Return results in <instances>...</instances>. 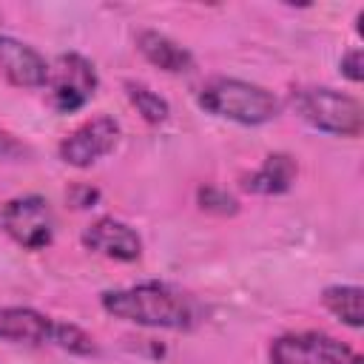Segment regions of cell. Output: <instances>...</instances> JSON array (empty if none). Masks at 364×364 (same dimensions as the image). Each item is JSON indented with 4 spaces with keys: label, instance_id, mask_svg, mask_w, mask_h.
<instances>
[{
    "label": "cell",
    "instance_id": "obj_1",
    "mask_svg": "<svg viewBox=\"0 0 364 364\" xmlns=\"http://www.w3.org/2000/svg\"><path fill=\"white\" fill-rule=\"evenodd\" d=\"M100 304L114 318L154 330H193L205 318L199 299L171 282H139L105 290Z\"/></svg>",
    "mask_w": 364,
    "mask_h": 364
},
{
    "label": "cell",
    "instance_id": "obj_2",
    "mask_svg": "<svg viewBox=\"0 0 364 364\" xmlns=\"http://www.w3.org/2000/svg\"><path fill=\"white\" fill-rule=\"evenodd\" d=\"M196 102L205 114L219 119H230L239 125H264L279 117L282 102L273 91L256 82L233 80V77H213L196 94Z\"/></svg>",
    "mask_w": 364,
    "mask_h": 364
},
{
    "label": "cell",
    "instance_id": "obj_3",
    "mask_svg": "<svg viewBox=\"0 0 364 364\" xmlns=\"http://www.w3.org/2000/svg\"><path fill=\"white\" fill-rule=\"evenodd\" d=\"M293 111L313 125L316 131L333 136H358L364 128V108L355 97L327 88V85H301L290 94Z\"/></svg>",
    "mask_w": 364,
    "mask_h": 364
},
{
    "label": "cell",
    "instance_id": "obj_4",
    "mask_svg": "<svg viewBox=\"0 0 364 364\" xmlns=\"http://www.w3.org/2000/svg\"><path fill=\"white\" fill-rule=\"evenodd\" d=\"M267 358L270 364H361V355L350 344L316 330L273 338Z\"/></svg>",
    "mask_w": 364,
    "mask_h": 364
},
{
    "label": "cell",
    "instance_id": "obj_5",
    "mask_svg": "<svg viewBox=\"0 0 364 364\" xmlns=\"http://www.w3.org/2000/svg\"><path fill=\"white\" fill-rule=\"evenodd\" d=\"M46 85L51 91V105L60 114H74V111L85 108L88 100L97 94L100 77L88 57H82L77 51H65L48 65Z\"/></svg>",
    "mask_w": 364,
    "mask_h": 364
},
{
    "label": "cell",
    "instance_id": "obj_6",
    "mask_svg": "<svg viewBox=\"0 0 364 364\" xmlns=\"http://www.w3.org/2000/svg\"><path fill=\"white\" fill-rule=\"evenodd\" d=\"M0 228L26 250H43L54 239V210L46 196L28 193L9 199L0 208Z\"/></svg>",
    "mask_w": 364,
    "mask_h": 364
},
{
    "label": "cell",
    "instance_id": "obj_7",
    "mask_svg": "<svg viewBox=\"0 0 364 364\" xmlns=\"http://www.w3.org/2000/svg\"><path fill=\"white\" fill-rule=\"evenodd\" d=\"M122 128L114 117L102 114L94 117L88 122H82L80 128H74L63 142H60V159L71 168H91L94 162H100L102 156L114 154V148L119 145Z\"/></svg>",
    "mask_w": 364,
    "mask_h": 364
},
{
    "label": "cell",
    "instance_id": "obj_8",
    "mask_svg": "<svg viewBox=\"0 0 364 364\" xmlns=\"http://www.w3.org/2000/svg\"><path fill=\"white\" fill-rule=\"evenodd\" d=\"M82 245L105 259L114 262H136L142 256V239L139 233L114 216H100L82 230Z\"/></svg>",
    "mask_w": 364,
    "mask_h": 364
},
{
    "label": "cell",
    "instance_id": "obj_9",
    "mask_svg": "<svg viewBox=\"0 0 364 364\" xmlns=\"http://www.w3.org/2000/svg\"><path fill=\"white\" fill-rule=\"evenodd\" d=\"M0 77L17 88H43L48 82V63L34 46L0 34Z\"/></svg>",
    "mask_w": 364,
    "mask_h": 364
},
{
    "label": "cell",
    "instance_id": "obj_10",
    "mask_svg": "<svg viewBox=\"0 0 364 364\" xmlns=\"http://www.w3.org/2000/svg\"><path fill=\"white\" fill-rule=\"evenodd\" d=\"M54 321L34 307H0V341L46 344L51 341Z\"/></svg>",
    "mask_w": 364,
    "mask_h": 364
},
{
    "label": "cell",
    "instance_id": "obj_11",
    "mask_svg": "<svg viewBox=\"0 0 364 364\" xmlns=\"http://www.w3.org/2000/svg\"><path fill=\"white\" fill-rule=\"evenodd\" d=\"M296 173H299L296 159L284 151H276L253 173H247L242 179V188L250 193H259V196H276V193H284L293 188Z\"/></svg>",
    "mask_w": 364,
    "mask_h": 364
},
{
    "label": "cell",
    "instance_id": "obj_12",
    "mask_svg": "<svg viewBox=\"0 0 364 364\" xmlns=\"http://www.w3.org/2000/svg\"><path fill=\"white\" fill-rule=\"evenodd\" d=\"M136 48L151 65H156V68H162L168 74L193 71V54L185 46H179L176 40H171L168 34H162V31H151V28L139 31L136 34Z\"/></svg>",
    "mask_w": 364,
    "mask_h": 364
},
{
    "label": "cell",
    "instance_id": "obj_13",
    "mask_svg": "<svg viewBox=\"0 0 364 364\" xmlns=\"http://www.w3.org/2000/svg\"><path fill=\"white\" fill-rule=\"evenodd\" d=\"M321 304L347 327L361 330L364 324V290L358 284H330L321 293Z\"/></svg>",
    "mask_w": 364,
    "mask_h": 364
},
{
    "label": "cell",
    "instance_id": "obj_14",
    "mask_svg": "<svg viewBox=\"0 0 364 364\" xmlns=\"http://www.w3.org/2000/svg\"><path fill=\"white\" fill-rule=\"evenodd\" d=\"M125 94H128L131 105L136 108V114H139L148 125H159V122H165V119L171 117V105H168V100L159 97L156 91H151L145 82H134V80H128V82H125Z\"/></svg>",
    "mask_w": 364,
    "mask_h": 364
},
{
    "label": "cell",
    "instance_id": "obj_15",
    "mask_svg": "<svg viewBox=\"0 0 364 364\" xmlns=\"http://www.w3.org/2000/svg\"><path fill=\"white\" fill-rule=\"evenodd\" d=\"M51 341H54L57 347L74 353V355H94V353H97L94 338H91L85 330H80L77 324L54 321V327H51Z\"/></svg>",
    "mask_w": 364,
    "mask_h": 364
},
{
    "label": "cell",
    "instance_id": "obj_16",
    "mask_svg": "<svg viewBox=\"0 0 364 364\" xmlns=\"http://www.w3.org/2000/svg\"><path fill=\"white\" fill-rule=\"evenodd\" d=\"M199 208L202 210H210V213H219V216H228V213H236L239 210V202L228 191L199 188Z\"/></svg>",
    "mask_w": 364,
    "mask_h": 364
},
{
    "label": "cell",
    "instance_id": "obj_17",
    "mask_svg": "<svg viewBox=\"0 0 364 364\" xmlns=\"http://www.w3.org/2000/svg\"><path fill=\"white\" fill-rule=\"evenodd\" d=\"M338 71H341V77H347L350 82H361V80H364V51H361V48H350L347 54H341Z\"/></svg>",
    "mask_w": 364,
    "mask_h": 364
},
{
    "label": "cell",
    "instance_id": "obj_18",
    "mask_svg": "<svg viewBox=\"0 0 364 364\" xmlns=\"http://www.w3.org/2000/svg\"><path fill=\"white\" fill-rule=\"evenodd\" d=\"M28 156V148L6 128H0V159H23Z\"/></svg>",
    "mask_w": 364,
    "mask_h": 364
},
{
    "label": "cell",
    "instance_id": "obj_19",
    "mask_svg": "<svg viewBox=\"0 0 364 364\" xmlns=\"http://www.w3.org/2000/svg\"><path fill=\"white\" fill-rule=\"evenodd\" d=\"M68 199H71L74 208H91V205L100 199V191H94V188H88V185H80V188H74V191L68 193Z\"/></svg>",
    "mask_w": 364,
    "mask_h": 364
}]
</instances>
